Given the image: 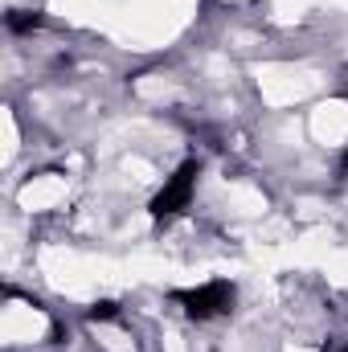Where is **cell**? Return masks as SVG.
<instances>
[{
    "mask_svg": "<svg viewBox=\"0 0 348 352\" xmlns=\"http://www.w3.org/2000/svg\"><path fill=\"white\" fill-rule=\"evenodd\" d=\"M193 192H197V164L188 160L184 168H176L173 176H164V188L156 192L152 213H156V217H176L180 209L193 205Z\"/></svg>",
    "mask_w": 348,
    "mask_h": 352,
    "instance_id": "6da1fadb",
    "label": "cell"
},
{
    "mask_svg": "<svg viewBox=\"0 0 348 352\" xmlns=\"http://www.w3.org/2000/svg\"><path fill=\"white\" fill-rule=\"evenodd\" d=\"M180 303L193 320H213V316H226L234 307V287L230 283H205L197 291H184Z\"/></svg>",
    "mask_w": 348,
    "mask_h": 352,
    "instance_id": "7a4b0ae2",
    "label": "cell"
}]
</instances>
